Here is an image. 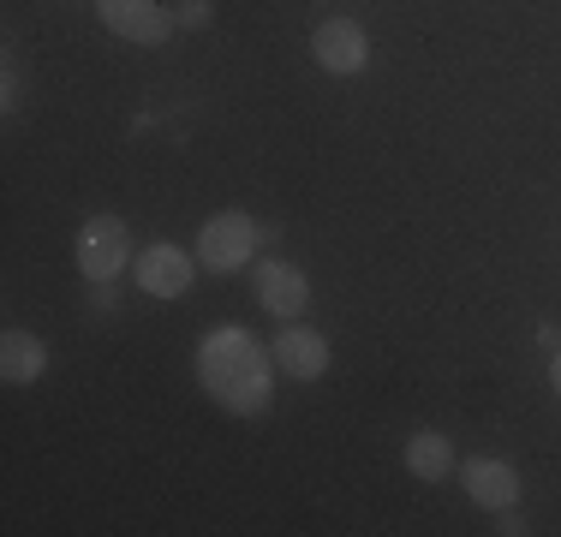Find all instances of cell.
Masks as SVG:
<instances>
[{
	"label": "cell",
	"instance_id": "9",
	"mask_svg": "<svg viewBox=\"0 0 561 537\" xmlns=\"http://www.w3.org/2000/svg\"><path fill=\"white\" fill-rule=\"evenodd\" d=\"M466 495H472L484 514L519 507V472H514V460H496V454H472V460H466Z\"/></svg>",
	"mask_w": 561,
	"mask_h": 537
},
{
	"label": "cell",
	"instance_id": "8",
	"mask_svg": "<svg viewBox=\"0 0 561 537\" xmlns=\"http://www.w3.org/2000/svg\"><path fill=\"white\" fill-rule=\"evenodd\" d=\"M275 370L280 376H293V382H317V376L329 370V334L323 329H305V322H287V329L275 334Z\"/></svg>",
	"mask_w": 561,
	"mask_h": 537
},
{
	"label": "cell",
	"instance_id": "1",
	"mask_svg": "<svg viewBox=\"0 0 561 537\" xmlns=\"http://www.w3.org/2000/svg\"><path fill=\"white\" fill-rule=\"evenodd\" d=\"M197 388L227 412V419H263L275 400V353L239 322H216L192 353Z\"/></svg>",
	"mask_w": 561,
	"mask_h": 537
},
{
	"label": "cell",
	"instance_id": "14",
	"mask_svg": "<svg viewBox=\"0 0 561 537\" xmlns=\"http://www.w3.org/2000/svg\"><path fill=\"white\" fill-rule=\"evenodd\" d=\"M496 532H502V537H526L531 526H526V514H519V507H502V514H496Z\"/></svg>",
	"mask_w": 561,
	"mask_h": 537
},
{
	"label": "cell",
	"instance_id": "11",
	"mask_svg": "<svg viewBox=\"0 0 561 537\" xmlns=\"http://www.w3.org/2000/svg\"><path fill=\"white\" fill-rule=\"evenodd\" d=\"M400 460H407V472L419 478V483H443V478H454L460 454H454V442L443 436V430H412Z\"/></svg>",
	"mask_w": 561,
	"mask_h": 537
},
{
	"label": "cell",
	"instance_id": "15",
	"mask_svg": "<svg viewBox=\"0 0 561 537\" xmlns=\"http://www.w3.org/2000/svg\"><path fill=\"white\" fill-rule=\"evenodd\" d=\"M550 388H556V400H561V346L550 353Z\"/></svg>",
	"mask_w": 561,
	"mask_h": 537
},
{
	"label": "cell",
	"instance_id": "4",
	"mask_svg": "<svg viewBox=\"0 0 561 537\" xmlns=\"http://www.w3.org/2000/svg\"><path fill=\"white\" fill-rule=\"evenodd\" d=\"M96 19L131 48H162L180 31L173 7H162V0H96Z\"/></svg>",
	"mask_w": 561,
	"mask_h": 537
},
{
	"label": "cell",
	"instance_id": "12",
	"mask_svg": "<svg viewBox=\"0 0 561 537\" xmlns=\"http://www.w3.org/2000/svg\"><path fill=\"white\" fill-rule=\"evenodd\" d=\"M173 19H180V31H209V24H216V7H209V0H180Z\"/></svg>",
	"mask_w": 561,
	"mask_h": 537
},
{
	"label": "cell",
	"instance_id": "13",
	"mask_svg": "<svg viewBox=\"0 0 561 537\" xmlns=\"http://www.w3.org/2000/svg\"><path fill=\"white\" fill-rule=\"evenodd\" d=\"M0 90H7V96H0V107L12 114V107L24 102V78H19V60H12V54H7V66H0Z\"/></svg>",
	"mask_w": 561,
	"mask_h": 537
},
{
	"label": "cell",
	"instance_id": "5",
	"mask_svg": "<svg viewBox=\"0 0 561 537\" xmlns=\"http://www.w3.org/2000/svg\"><path fill=\"white\" fill-rule=\"evenodd\" d=\"M311 60L329 78H358L370 66V31L358 19H323L311 31Z\"/></svg>",
	"mask_w": 561,
	"mask_h": 537
},
{
	"label": "cell",
	"instance_id": "3",
	"mask_svg": "<svg viewBox=\"0 0 561 537\" xmlns=\"http://www.w3.org/2000/svg\"><path fill=\"white\" fill-rule=\"evenodd\" d=\"M72 258H78V275H84L90 287H108V281H119V275H126V263H131V227L119 221L114 209L90 215V221L78 227Z\"/></svg>",
	"mask_w": 561,
	"mask_h": 537
},
{
	"label": "cell",
	"instance_id": "6",
	"mask_svg": "<svg viewBox=\"0 0 561 537\" xmlns=\"http://www.w3.org/2000/svg\"><path fill=\"white\" fill-rule=\"evenodd\" d=\"M192 275H197V258L180 245H168V239H156V245H144L138 258H131V281H138L150 299H185V293H192Z\"/></svg>",
	"mask_w": 561,
	"mask_h": 537
},
{
	"label": "cell",
	"instance_id": "7",
	"mask_svg": "<svg viewBox=\"0 0 561 537\" xmlns=\"http://www.w3.org/2000/svg\"><path fill=\"white\" fill-rule=\"evenodd\" d=\"M257 305L280 322H299L305 311H311V281H305V268L280 263V258L257 263Z\"/></svg>",
	"mask_w": 561,
	"mask_h": 537
},
{
	"label": "cell",
	"instance_id": "2",
	"mask_svg": "<svg viewBox=\"0 0 561 537\" xmlns=\"http://www.w3.org/2000/svg\"><path fill=\"white\" fill-rule=\"evenodd\" d=\"M270 239V227L257 221L251 209H216L204 227H197V263L216 268V275H233L257 258V245Z\"/></svg>",
	"mask_w": 561,
	"mask_h": 537
},
{
	"label": "cell",
	"instance_id": "10",
	"mask_svg": "<svg viewBox=\"0 0 561 537\" xmlns=\"http://www.w3.org/2000/svg\"><path fill=\"white\" fill-rule=\"evenodd\" d=\"M0 376H7L12 388H31L48 376V341L31 329H7L0 334Z\"/></svg>",
	"mask_w": 561,
	"mask_h": 537
}]
</instances>
